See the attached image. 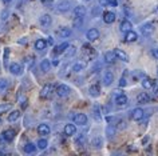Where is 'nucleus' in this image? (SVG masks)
Listing matches in <instances>:
<instances>
[{
  "label": "nucleus",
  "mask_w": 158,
  "mask_h": 156,
  "mask_svg": "<svg viewBox=\"0 0 158 156\" xmlns=\"http://www.w3.org/2000/svg\"><path fill=\"white\" fill-rule=\"evenodd\" d=\"M75 4L74 0H58L56 3V11L58 12H67L71 10V7Z\"/></svg>",
  "instance_id": "obj_1"
},
{
  "label": "nucleus",
  "mask_w": 158,
  "mask_h": 156,
  "mask_svg": "<svg viewBox=\"0 0 158 156\" xmlns=\"http://www.w3.org/2000/svg\"><path fill=\"white\" fill-rule=\"evenodd\" d=\"M52 92H56L55 85L54 84H47V85H44V87L42 88L40 97H42V99H47V97H50L51 95H52Z\"/></svg>",
  "instance_id": "obj_2"
},
{
  "label": "nucleus",
  "mask_w": 158,
  "mask_h": 156,
  "mask_svg": "<svg viewBox=\"0 0 158 156\" xmlns=\"http://www.w3.org/2000/svg\"><path fill=\"white\" fill-rule=\"evenodd\" d=\"M70 92H71V89L69 85H66V84H59L56 87V93H58V96H60V97L69 96Z\"/></svg>",
  "instance_id": "obj_3"
},
{
  "label": "nucleus",
  "mask_w": 158,
  "mask_h": 156,
  "mask_svg": "<svg viewBox=\"0 0 158 156\" xmlns=\"http://www.w3.org/2000/svg\"><path fill=\"white\" fill-rule=\"evenodd\" d=\"M10 72L12 73V75L15 76H20L22 73H23V67L19 63H12V64H10Z\"/></svg>",
  "instance_id": "obj_4"
},
{
  "label": "nucleus",
  "mask_w": 158,
  "mask_h": 156,
  "mask_svg": "<svg viewBox=\"0 0 158 156\" xmlns=\"http://www.w3.org/2000/svg\"><path fill=\"white\" fill-rule=\"evenodd\" d=\"M74 123L75 124H79V126H85L86 123H87V116H86L85 114H75L74 115Z\"/></svg>",
  "instance_id": "obj_5"
},
{
  "label": "nucleus",
  "mask_w": 158,
  "mask_h": 156,
  "mask_svg": "<svg viewBox=\"0 0 158 156\" xmlns=\"http://www.w3.org/2000/svg\"><path fill=\"white\" fill-rule=\"evenodd\" d=\"M86 37L89 39V41L97 40V39H99V31H98L97 28H90L87 31V33H86Z\"/></svg>",
  "instance_id": "obj_6"
},
{
  "label": "nucleus",
  "mask_w": 158,
  "mask_h": 156,
  "mask_svg": "<svg viewBox=\"0 0 158 156\" xmlns=\"http://www.w3.org/2000/svg\"><path fill=\"white\" fill-rule=\"evenodd\" d=\"M143 115H145V112L142 108H135V110H133V112H131V118H133V120H135V122H139V120L143 119Z\"/></svg>",
  "instance_id": "obj_7"
},
{
  "label": "nucleus",
  "mask_w": 158,
  "mask_h": 156,
  "mask_svg": "<svg viewBox=\"0 0 158 156\" xmlns=\"http://www.w3.org/2000/svg\"><path fill=\"white\" fill-rule=\"evenodd\" d=\"M113 81H114V73L111 71H106L103 73V84L106 87H109V85H111Z\"/></svg>",
  "instance_id": "obj_8"
},
{
  "label": "nucleus",
  "mask_w": 158,
  "mask_h": 156,
  "mask_svg": "<svg viewBox=\"0 0 158 156\" xmlns=\"http://www.w3.org/2000/svg\"><path fill=\"white\" fill-rule=\"evenodd\" d=\"M39 23H40L42 27L47 28V27L51 25V23H52V19H51L50 15H42V16L39 18Z\"/></svg>",
  "instance_id": "obj_9"
},
{
  "label": "nucleus",
  "mask_w": 158,
  "mask_h": 156,
  "mask_svg": "<svg viewBox=\"0 0 158 156\" xmlns=\"http://www.w3.org/2000/svg\"><path fill=\"white\" fill-rule=\"evenodd\" d=\"M50 132H51V128H50L48 124L42 123V124H39V126H38V134H39V135L46 136V135H48Z\"/></svg>",
  "instance_id": "obj_10"
},
{
  "label": "nucleus",
  "mask_w": 158,
  "mask_h": 156,
  "mask_svg": "<svg viewBox=\"0 0 158 156\" xmlns=\"http://www.w3.org/2000/svg\"><path fill=\"white\" fill-rule=\"evenodd\" d=\"M115 14H114V12H110V11H109V12H105L103 14V21L106 23V24H111V23H114V21H115Z\"/></svg>",
  "instance_id": "obj_11"
},
{
  "label": "nucleus",
  "mask_w": 158,
  "mask_h": 156,
  "mask_svg": "<svg viewBox=\"0 0 158 156\" xmlns=\"http://www.w3.org/2000/svg\"><path fill=\"white\" fill-rule=\"evenodd\" d=\"M2 136H3V139H4L6 142H12V140L15 139V131L14 130H6L2 134Z\"/></svg>",
  "instance_id": "obj_12"
},
{
  "label": "nucleus",
  "mask_w": 158,
  "mask_h": 156,
  "mask_svg": "<svg viewBox=\"0 0 158 156\" xmlns=\"http://www.w3.org/2000/svg\"><path fill=\"white\" fill-rule=\"evenodd\" d=\"M141 32L145 35V36H148V35H152L154 32V27L150 24V23H148V24H143L141 27Z\"/></svg>",
  "instance_id": "obj_13"
},
{
  "label": "nucleus",
  "mask_w": 158,
  "mask_h": 156,
  "mask_svg": "<svg viewBox=\"0 0 158 156\" xmlns=\"http://www.w3.org/2000/svg\"><path fill=\"white\" fill-rule=\"evenodd\" d=\"M77 132V127L75 124H66L64 126V135L66 136H73Z\"/></svg>",
  "instance_id": "obj_14"
},
{
  "label": "nucleus",
  "mask_w": 158,
  "mask_h": 156,
  "mask_svg": "<svg viewBox=\"0 0 158 156\" xmlns=\"http://www.w3.org/2000/svg\"><path fill=\"white\" fill-rule=\"evenodd\" d=\"M137 101L139 104L149 103V101H150V96L146 92H141V93H138V96H137Z\"/></svg>",
  "instance_id": "obj_15"
},
{
  "label": "nucleus",
  "mask_w": 158,
  "mask_h": 156,
  "mask_svg": "<svg viewBox=\"0 0 158 156\" xmlns=\"http://www.w3.org/2000/svg\"><path fill=\"white\" fill-rule=\"evenodd\" d=\"M89 92H90V95L94 96V97H98L101 95V88H99V85L98 84H93L91 87L89 88Z\"/></svg>",
  "instance_id": "obj_16"
},
{
  "label": "nucleus",
  "mask_w": 158,
  "mask_h": 156,
  "mask_svg": "<svg viewBox=\"0 0 158 156\" xmlns=\"http://www.w3.org/2000/svg\"><path fill=\"white\" fill-rule=\"evenodd\" d=\"M115 103L118 104V106H126V104H127V96L123 95V93H119V95H117Z\"/></svg>",
  "instance_id": "obj_17"
},
{
  "label": "nucleus",
  "mask_w": 158,
  "mask_h": 156,
  "mask_svg": "<svg viewBox=\"0 0 158 156\" xmlns=\"http://www.w3.org/2000/svg\"><path fill=\"white\" fill-rule=\"evenodd\" d=\"M137 39H138V35L134 32V31H129V32H126V35H125V40L129 43L137 41Z\"/></svg>",
  "instance_id": "obj_18"
},
{
  "label": "nucleus",
  "mask_w": 158,
  "mask_h": 156,
  "mask_svg": "<svg viewBox=\"0 0 158 156\" xmlns=\"http://www.w3.org/2000/svg\"><path fill=\"white\" fill-rule=\"evenodd\" d=\"M46 47H47V41L44 39H38V40L35 41V49L43 51V49H46Z\"/></svg>",
  "instance_id": "obj_19"
},
{
  "label": "nucleus",
  "mask_w": 158,
  "mask_h": 156,
  "mask_svg": "<svg viewBox=\"0 0 158 156\" xmlns=\"http://www.w3.org/2000/svg\"><path fill=\"white\" fill-rule=\"evenodd\" d=\"M70 47L69 43H62L60 45H58V47H55V49H54V53H56V55H59V53H63L64 51Z\"/></svg>",
  "instance_id": "obj_20"
},
{
  "label": "nucleus",
  "mask_w": 158,
  "mask_h": 156,
  "mask_svg": "<svg viewBox=\"0 0 158 156\" xmlns=\"http://www.w3.org/2000/svg\"><path fill=\"white\" fill-rule=\"evenodd\" d=\"M51 65H52V63H51L48 59H44V60H42V63H40V68L43 72H48L51 69Z\"/></svg>",
  "instance_id": "obj_21"
},
{
  "label": "nucleus",
  "mask_w": 158,
  "mask_h": 156,
  "mask_svg": "<svg viewBox=\"0 0 158 156\" xmlns=\"http://www.w3.org/2000/svg\"><path fill=\"white\" fill-rule=\"evenodd\" d=\"M131 28H133V25H131V23H130L129 20H123L121 23V31L122 32H129V31H131Z\"/></svg>",
  "instance_id": "obj_22"
},
{
  "label": "nucleus",
  "mask_w": 158,
  "mask_h": 156,
  "mask_svg": "<svg viewBox=\"0 0 158 156\" xmlns=\"http://www.w3.org/2000/svg\"><path fill=\"white\" fill-rule=\"evenodd\" d=\"M115 57H117V55H115L114 51H109V52L105 53V61L106 63H113V61L115 60Z\"/></svg>",
  "instance_id": "obj_23"
},
{
  "label": "nucleus",
  "mask_w": 158,
  "mask_h": 156,
  "mask_svg": "<svg viewBox=\"0 0 158 156\" xmlns=\"http://www.w3.org/2000/svg\"><path fill=\"white\" fill-rule=\"evenodd\" d=\"M74 15H75V16H85V15H86V8L83 6H75Z\"/></svg>",
  "instance_id": "obj_24"
},
{
  "label": "nucleus",
  "mask_w": 158,
  "mask_h": 156,
  "mask_svg": "<svg viewBox=\"0 0 158 156\" xmlns=\"http://www.w3.org/2000/svg\"><path fill=\"white\" fill-rule=\"evenodd\" d=\"M93 115H94V119H95L97 122H101V120H102L101 107L99 106H94V108H93Z\"/></svg>",
  "instance_id": "obj_25"
},
{
  "label": "nucleus",
  "mask_w": 158,
  "mask_h": 156,
  "mask_svg": "<svg viewBox=\"0 0 158 156\" xmlns=\"http://www.w3.org/2000/svg\"><path fill=\"white\" fill-rule=\"evenodd\" d=\"M114 52H115V55L118 59L123 60V61H129V56L126 55V52H123L122 49H114Z\"/></svg>",
  "instance_id": "obj_26"
},
{
  "label": "nucleus",
  "mask_w": 158,
  "mask_h": 156,
  "mask_svg": "<svg viewBox=\"0 0 158 156\" xmlns=\"http://www.w3.org/2000/svg\"><path fill=\"white\" fill-rule=\"evenodd\" d=\"M20 118V111H12L11 114L8 115V122L10 123H14V122H16V120Z\"/></svg>",
  "instance_id": "obj_27"
},
{
  "label": "nucleus",
  "mask_w": 158,
  "mask_h": 156,
  "mask_svg": "<svg viewBox=\"0 0 158 156\" xmlns=\"http://www.w3.org/2000/svg\"><path fill=\"white\" fill-rule=\"evenodd\" d=\"M142 87H143V88H146V89H149V88L154 87V83H153V80L150 79V77H143V79H142Z\"/></svg>",
  "instance_id": "obj_28"
},
{
  "label": "nucleus",
  "mask_w": 158,
  "mask_h": 156,
  "mask_svg": "<svg viewBox=\"0 0 158 156\" xmlns=\"http://www.w3.org/2000/svg\"><path fill=\"white\" fill-rule=\"evenodd\" d=\"M86 67V63H82V61H78V63H75L73 65V71L74 72H81V71H83Z\"/></svg>",
  "instance_id": "obj_29"
},
{
  "label": "nucleus",
  "mask_w": 158,
  "mask_h": 156,
  "mask_svg": "<svg viewBox=\"0 0 158 156\" xmlns=\"http://www.w3.org/2000/svg\"><path fill=\"white\" fill-rule=\"evenodd\" d=\"M58 33H59V36H60V37H69L71 35V29L67 28V27H63V28L59 29Z\"/></svg>",
  "instance_id": "obj_30"
},
{
  "label": "nucleus",
  "mask_w": 158,
  "mask_h": 156,
  "mask_svg": "<svg viewBox=\"0 0 158 156\" xmlns=\"http://www.w3.org/2000/svg\"><path fill=\"white\" fill-rule=\"evenodd\" d=\"M91 144L95 148H101L102 147V144H103V140H102L101 136H95L93 140H91Z\"/></svg>",
  "instance_id": "obj_31"
},
{
  "label": "nucleus",
  "mask_w": 158,
  "mask_h": 156,
  "mask_svg": "<svg viewBox=\"0 0 158 156\" xmlns=\"http://www.w3.org/2000/svg\"><path fill=\"white\" fill-rule=\"evenodd\" d=\"M35 150H36V146L32 143H28L24 146V152L26 154H32V152H35Z\"/></svg>",
  "instance_id": "obj_32"
},
{
  "label": "nucleus",
  "mask_w": 158,
  "mask_h": 156,
  "mask_svg": "<svg viewBox=\"0 0 158 156\" xmlns=\"http://www.w3.org/2000/svg\"><path fill=\"white\" fill-rule=\"evenodd\" d=\"M75 53H77V48H75L74 45H70L66 51V57H71V56H74Z\"/></svg>",
  "instance_id": "obj_33"
},
{
  "label": "nucleus",
  "mask_w": 158,
  "mask_h": 156,
  "mask_svg": "<svg viewBox=\"0 0 158 156\" xmlns=\"http://www.w3.org/2000/svg\"><path fill=\"white\" fill-rule=\"evenodd\" d=\"M82 24H83V16H75V19H74V27L75 28L81 27Z\"/></svg>",
  "instance_id": "obj_34"
},
{
  "label": "nucleus",
  "mask_w": 158,
  "mask_h": 156,
  "mask_svg": "<svg viewBox=\"0 0 158 156\" xmlns=\"http://www.w3.org/2000/svg\"><path fill=\"white\" fill-rule=\"evenodd\" d=\"M8 56H10V48L4 49V56H3V63H4V67H7L8 64Z\"/></svg>",
  "instance_id": "obj_35"
},
{
  "label": "nucleus",
  "mask_w": 158,
  "mask_h": 156,
  "mask_svg": "<svg viewBox=\"0 0 158 156\" xmlns=\"http://www.w3.org/2000/svg\"><path fill=\"white\" fill-rule=\"evenodd\" d=\"M47 146H48V142H47L46 139H40L38 142V147L40 148V150H44V148H47Z\"/></svg>",
  "instance_id": "obj_36"
},
{
  "label": "nucleus",
  "mask_w": 158,
  "mask_h": 156,
  "mask_svg": "<svg viewBox=\"0 0 158 156\" xmlns=\"http://www.w3.org/2000/svg\"><path fill=\"white\" fill-rule=\"evenodd\" d=\"M7 87H8V81H7L6 79H0V89H2V91H4Z\"/></svg>",
  "instance_id": "obj_37"
},
{
  "label": "nucleus",
  "mask_w": 158,
  "mask_h": 156,
  "mask_svg": "<svg viewBox=\"0 0 158 156\" xmlns=\"http://www.w3.org/2000/svg\"><path fill=\"white\" fill-rule=\"evenodd\" d=\"M11 110V104H2L0 106V114H3V112L6 111H10Z\"/></svg>",
  "instance_id": "obj_38"
},
{
  "label": "nucleus",
  "mask_w": 158,
  "mask_h": 156,
  "mask_svg": "<svg viewBox=\"0 0 158 156\" xmlns=\"http://www.w3.org/2000/svg\"><path fill=\"white\" fill-rule=\"evenodd\" d=\"M24 63H27V65H28V67H31V65L34 64V57H32V56H27L26 59H24Z\"/></svg>",
  "instance_id": "obj_39"
},
{
  "label": "nucleus",
  "mask_w": 158,
  "mask_h": 156,
  "mask_svg": "<svg viewBox=\"0 0 158 156\" xmlns=\"http://www.w3.org/2000/svg\"><path fill=\"white\" fill-rule=\"evenodd\" d=\"M83 143H85V135H81L77 140H75V144H78V146H82Z\"/></svg>",
  "instance_id": "obj_40"
},
{
  "label": "nucleus",
  "mask_w": 158,
  "mask_h": 156,
  "mask_svg": "<svg viewBox=\"0 0 158 156\" xmlns=\"http://www.w3.org/2000/svg\"><path fill=\"white\" fill-rule=\"evenodd\" d=\"M114 131H115V130H114V127H107V135L110 136V138H111V136L114 135Z\"/></svg>",
  "instance_id": "obj_41"
},
{
  "label": "nucleus",
  "mask_w": 158,
  "mask_h": 156,
  "mask_svg": "<svg viewBox=\"0 0 158 156\" xmlns=\"http://www.w3.org/2000/svg\"><path fill=\"white\" fill-rule=\"evenodd\" d=\"M7 18H8V11H3L2 12V20L3 21L7 20Z\"/></svg>",
  "instance_id": "obj_42"
},
{
  "label": "nucleus",
  "mask_w": 158,
  "mask_h": 156,
  "mask_svg": "<svg viewBox=\"0 0 158 156\" xmlns=\"http://www.w3.org/2000/svg\"><path fill=\"white\" fill-rule=\"evenodd\" d=\"M126 85V79L125 77H121V80H119V87H125Z\"/></svg>",
  "instance_id": "obj_43"
},
{
  "label": "nucleus",
  "mask_w": 158,
  "mask_h": 156,
  "mask_svg": "<svg viewBox=\"0 0 158 156\" xmlns=\"http://www.w3.org/2000/svg\"><path fill=\"white\" fill-rule=\"evenodd\" d=\"M107 2H109V4H111L113 7H117V6H118V2H117V0H107Z\"/></svg>",
  "instance_id": "obj_44"
},
{
  "label": "nucleus",
  "mask_w": 158,
  "mask_h": 156,
  "mask_svg": "<svg viewBox=\"0 0 158 156\" xmlns=\"http://www.w3.org/2000/svg\"><path fill=\"white\" fill-rule=\"evenodd\" d=\"M42 3H43V4H52V3H54V0H42Z\"/></svg>",
  "instance_id": "obj_45"
},
{
  "label": "nucleus",
  "mask_w": 158,
  "mask_h": 156,
  "mask_svg": "<svg viewBox=\"0 0 158 156\" xmlns=\"http://www.w3.org/2000/svg\"><path fill=\"white\" fill-rule=\"evenodd\" d=\"M154 95L158 96V84H157V85H154Z\"/></svg>",
  "instance_id": "obj_46"
},
{
  "label": "nucleus",
  "mask_w": 158,
  "mask_h": 156,
  "mask_svg": "<svg viewBox=\"0 0 158 156\" xmlns=\"http://www.w3.org/2000/svg\"><path fill=\"white\" fill-rule=\"evenodd\" d=\"M52 65H55V67H58V65H59V60H58V59L52 60Z\"/></svg>",
  "instance_id": "obj_47"
},
{
  "label": "nucleus",
  "mask_w": 158,
  "mask_h": 156,
  "mask_svg": "<svg viewBox=\"0 0 158 156\" xmlns=\"http://www.w3.org/2000/svg\"><path fill=\"white\" fill-rule=\"evenodd\" d=\"M153 55H154V57H157V59H158V49H154L153 51Z\"/></svg>",
  "instance_id": "obj_48"
},
{
  "label": "nucleus",
  "mask_w": 158,
  "mask_h": 156,
  "mask_svg": "<svg viewBox=\"0 0 158 156\" xmlns=\"http://www.w3.org/2000/svg\"><path fill=\"white\" fill-rule=\"evenodd\" d=\"M48 44H50V45H52V44H54V40H52V37H51V36L48 37Z\"/></svg>",
  "instance_id": "obj_49"
},
{
  "label": "nucleus",
  "mask_w": 158,
  "mask_h": 156,
  "mask_svg": "<svg viewBox=\"0 0 158 156\" xmlns=\"http://www.w3.org/2000/svg\"><path fill=\"white\" fill-rule=\"evenodd\" d=\"M2 2H3V3H6V4H7V3H10V2H12V0H2Z\"/></svg>",
  "instance_id": "obj_50"
},
{
  "label": "nucleus",
  "mask_w": 158,
  "mask_h": 156,
  "mask_svg": "<svg viewBox=\"0 0 158 156\" xmlns=\"http://www.w3.org/2000/svg\"><path fill=\"white\" fill-rule=\"evenodd\" d=\"M154 12H158V7H157V8H154Z\"/></svg>",
  "instance_id": "obj_51"
},
{
  "label": "nucleus",
  "mask_w": 158,
  "mask_h": 156,
  "mask_svg": "<svg viewBox=\"0 0 158 156\" xmlns=\"http://www.w3.org/2000/svg\"><path fill=\"white\" fill-rule=\"evenodd\" d=\"M85 2H90V0H85Z\"/></svg>",
  "instance_id": "obj_52"
}]
</instances>
